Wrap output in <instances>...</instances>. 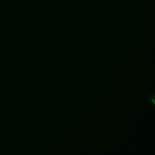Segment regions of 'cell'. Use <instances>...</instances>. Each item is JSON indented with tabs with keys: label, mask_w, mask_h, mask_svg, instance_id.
Masks as SVG:
<instances>
[{
	"label": "cell",
	"mask_w": 155,
	"mask_h": 155,
	"mask_svg": "<svg viewBox=\"0 0 155 155\" xmlns=\"http://www.w3.org/2000/svg\"><path fill=\"white\" fill-rule=\"evenodd\" d=\"M149 99L150 100H148V102H150V104L151 103L153 104V106H154V94H153V96L151 97V96H150V97H149Z\"/></svg>",
	"instance_id": "obj_1"
}]
</instances>
